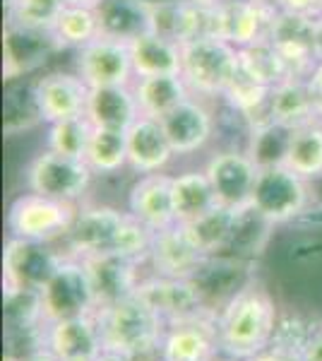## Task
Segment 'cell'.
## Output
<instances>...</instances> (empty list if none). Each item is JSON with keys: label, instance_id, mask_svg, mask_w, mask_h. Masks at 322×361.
<instances>
[{"label": "cell", "instance_id": "6da1fadb", "mask_svg": "<svg viewBox=\"0 0 322 361\" xmlns=\"http://www.w3.org/2000/svg\"><path fill=\"white\" fill-rule=\"evenodd\" d=\"M221 352L245 361L265 352L277 333V306L260 287L238 289L216 316Z\"/></svg>", "mask_w": 322, "mask_h": 361}, {"label": "cell", "instance_id": "7a4b0ae2", "mask_svg": "<svg viewBox=\"0 0 322 361\" xmlns=\"http://www.w3.org/2000/svg\"><path fill=\"white\" fill-rule=\"evenodd\" d=\"M151 236L147 229L130 212H118L113 207H87L78 212L68 231L70 246L78 258L99 253H118L132 260H142L149 255Z\"/></svg>", "mask_w": 322, "mask_h": 361}, {"label": "cell", "instance_id": "3957f363", "mask_svg": "<svg viewBox=\"0 0 322 361\" xmlns=\"http://www.w3.org/2000/svg\"><path fill=\"white\" fill-rule=\"evenodd\" d=\"M97 320L106 349H116V352H123L137 361L147 359L151 354L159 357L166 320L137 294L101 306L97 311Z\"/></svg>", "mask_w": 322, "mask_h": 361}, {"label": "cell", "instance_id": "277c9868", "mask_svg": "<svg viewBox=\"0 0 322 361\" xmlns=\"http://www.w3.org/2000/svg\"><path fill=\"white\" fill-rule=\"evenodd\" d=\"M238 63V49L219 37L180 44V78L200 94H224Z\"/></svg>", "mask_w": 322, "mask_h": 361}, {"label": "cell", "instance_id": "5b68a950", "mask_svg": "<svg viewBox=\"0 0 322 361\" xmlns=\"http://www.w3.org/2000/svg\"><path fill=\"white\" fill-rule=\"evenodd\" d=\"M306 178L286 164L257 169V180L250 207L269 224L289 222L306 207Z\"/></svg>", "mask_w": 322, "mask_h": 361}, {"label": "cell", "instance_id": "8992f818", "mask_svg": "<svg viewBox=\"0 0 322 361\" xmlns=\"http://www.w3.org/2000/svg\"><path fill=\"white\" fill-rule=\"evenodd\" d=\"M75 209L70 202L54 200L39 193L20 195L8 212V229L17 238L51 241L70 231L75 222Z\"/></svg>", "mask_w": 322, "mask_h": 361}, {"label": "cell", "instance_id": "52a82bcc", "mask_svg": "<svg viewBox=\"0 0 322 361\" xmlns=\"http://www.w3.org/2000/svg\"><path fill=\"white\" fill-rule=\"evenodd\" d=\"M49 241L10 236L3 253V287L5 289H41L49 284L63 263Z\"/></svg>", "mask_w": 322, "mask_h": 361}, {"label": "cell", "instance_id": "ba28073f", "mask_svg": "<svg viewBox=\"0 0 322 361\" xmlns=\"http://www.w3.org/2000/svg\"><path fill=\"white\" fill-rule=\"evenodd\" d=\"M46 320H61L73 316L97 313V296L92 289L87 267L80 258H66L56 275L41 289Z\"/></svg>", "mask_w": 322, "mask_h": 361}, {"label": "cell", "instance_id": "9c48e42d", "mask_svg": "<svg viewBox=\"0 0 322 361\" xmlns=\"http://www.w3.org/2000/svg\"><path fill=\"white\" fill-rule=\"evenodd\" d=\"M32 193L73 202L85 193L92 180V169L85 159L58 154L54 149L39 154L27 173Z\"/></svg>", "mask_w": 322, "mask_h": 361}, {"label": "cell", "instance_id": "30bf717a", "mask_svg": "<svg viewBox=\"0 0 322 361\" xmlns=\"http://www.w3.org/2000/svg\"><path fill=\"white\" fill-rule=\"evenodd\" d=\"M219 313L207 311L202 316L185 318L178 323L166 325L159 359L161 361H216L221 357L219 342Z\"/></svg>", "mask_w": 322, "mask_h": 361}, {"label": "cell", "instance_id": "8fae6325", "mask_svg": "<svg viewBox=\"0 0 322 361\" xmlns=\"http://www.w3.org/2000/svg\"><path fill=\"white\" fill-rule=\"evenodd\" d=\"M135 294L142 301H147V304L166 320V325L212 311V308H207L202 287L192 277L154 275L147 279H140L137 292Z\"/></svg>", "mask_w": 322, "mask_h": 361}, {"label": "cell", "instance_id": "7c38bea8", "mask_svg": "<svg viewBox=\"0 0 322 361\" xmlns=\"http://www.w3.org/2000/svg\"><path fill=\"white\" fill-rule=\"evenodd\" d=\"M277 17L279 8L274 5V0H233V3H221L219 37L224 42L233 44L236 49L267 42Z\"/></svg>", "mask_w": 322, "mask_h": 361}, {"label": "cell", "instance_id": "4fadbf2b", "mask_svg": "<svg viewBox=\"0 0 322 361\" xmlns=\"http://www.w3.org/2000/svg\"><path fill=\"white\" fill-rule=\"evenodd\" d=\"M44 347L61 361H97L99 354L106 349L97 313L51 320L46 325Z\"/></svg>", "mask_w": 322, "mask_h": 361}, {"label": "cell", "instance_id": "5bb4252c", "mask_svg": "<svg viewBox=\"0 0 322 361\" xmlns=\"http://www.w3.org/2000/svg\"><path fill=\"white\" fill-rule=\"evenodd\" d=\"M80 78L89 87H118L130 85L132 58L128 44L116 39L97 37L80 49L78 56Z\"/></svg>", "mask_w": 322, "mask_h": 361}, {"label": "cell", "instance_id": "9a60e30c", "mask_svg": "<svg viewBox=\"0 0 322 361\" xmlns=\"http://www.w3.org/2000/svg\"><path fill=\"white\" fill-rule=\"evenodd\" d=\"M207 178L212 183L219 205L231 209H248L257 180V164L250 159V154H216L207 164Z\"/></svg>", "mask_w": 322, "mask_h": 361}, {"label": "cell", "instance_id": "2e32d148", "mask_svg": "<svg viewBox=\"0 0 322 361\" xmlns=\"http://www.w3.org/2000/svg\"><path fill=\"white\" fill-rule=\"evenodd\" d=\"M147 258L154 265L156 275L163 277H195L212 255H204L192 241L183 224H173L168 229L154 231Z\"/></svg>", "mask_w": 322, "mask_h": 361}, {"label": "cell", "instance_id": "e0dca14e", "mask_svg": "<svg viewBox=\"0 0 322 361\" xmlns=\"http://www.w3.org/2000/svg\"><path fill=\"white\" fill-rule=\"evenodd\" d=\"M87 267L92 289L97 296V306H109L123 301L137 292V260L118 253H99L80 258ZM97 308V311H99Z\"/></svg>", "mask_w": 322, "mask_h": 361}, {"label": "cell", "instance_id": "ac0fdd59", "mask_svg": "<svg viewBox=\"0 0 322 361\" xmlns=\"http://www.w3.org/2000/svg\"><path fill=\"white\" fill-rule=\"evenodd\" d=\"M269 42L282 54L289 66L291 78L308 80L313 68L318 66L315 54V37H313V20L298 17L289 13H279L277 22L269 34Z\"/></svg>", "mask_w": 322, "mask_h": 361}, {"label": "cell", "instance_id": "d6986e66", "mask_svg": "<svg viewBox=\"0 0 322 361\" xmlns=\"http://www.w3.org/2000/svg\"><path fill=\"white\" fill-rule=\"evenodd\" d=\"M34 97H37L41 121L56 123L63 118L85 116L89 85L75 75L54 73L34 82Z\"/></svg>", "mask_w": 322, "mask_h": 361}, {"label": "cell", "instance_id": "ffe728a7", "mask_svg": "<svg viewBox=\"0 0 322 361\" xmlns=\"http://www.w3.org/2000/svg\"><path fill=\"white\" fill-rule=\"evenodd\" d=\"M171 188H173L171 176H163V173H147V176H142L132 185L130 197H128L130 214L137 217L151 231H161L178 224L175 222Z\"/></svg>", "mask_w": 322, "mask_h": 361}, {"label": "cell", "instance_id": "44dd1931", "mask_svg": "<svg viewBox=\"0 0 322 361\" xmlns=\"http://www.w3.org/2000/svg\"><path fill=\"white\" fill-rule=\"evenodd\" d=\"M128 135V164L140 173H156L175 154L159 118L140 116L125 130Z\"/></svg>", "mask_w": 322, "mask_h": 361}, {"label": "cell", "instance_id": "7402d4cb", "mask_svg": "<svg viewBox=\"0 0 322 361\" xmlns=\"http://www.w3.org/2000/svg\"><path fill=\"white\" fill-rule=\"evenodd\" d=\"M85 116L94 128L128 130L142 114H140L135 92L128 85H118V87H89Z\"/></svg>", "mask_w": 322, "mask_h": 361}, {"label": "cell", "instance_id": "603a6c76", "mask_svg": "<svg viewBox=\"0 0 322 361\" xmlns=\"http://www.w3.org/2000/svg\"><path fill=\"white\" fill-rule=\"evenodd\" d=\"M159 123L175 154L195 152L212 135V118H209L207 109L197 102H190V99H185L173 111L161 116Z\"/></svg>", "mask_w": 322, "mask_h": 361}, {"label": "cell", "instance_id": "cb8c5ba5", "mask_svg": "<svg viewBox=\"0 0 322 361\" xmlns=\"http://www.w3.org/2000/svg\"><path fill=\"white\" fill-rule=\"evenodd\" d=\"M318 111V99H315L313 90H310L308 80L296 78L274 85L265 106L267 121H274V123H282L289 128L310 123Z\"/></svg>", "mask_w": 322, "mask_h": 361}, {"label": "cell", "instance_id": "d4e9b609", "mask_svg": "<svg viewBox=\"0 0 322 361\" xmlns=\"http://www.w3.org/2000/svg\"><path fill=\"white\" fill-rule=\"evenodd\" d=\"M99 37L130 44L132 39L151 32V10L137 0H99Z\"/></svg>", "mask_w": 322, "mask_h": 361}, {"label": "cell", "instance_id": "484cf974", "mask_svg": "<svg viewBox=\"0 0 322 361\" xmlns=\"http://www.w3.org/2000/svg\"><path fill=\"white\" fill-rule=\"evenodd\" d=\"M54 46L58 44L51 32H34V29L8 25V32H5V78L15 80L27 70L41 66Z\"/></svg>", "mask_w": 322, "mask_h": 361}, {"label": "cell", "instance_id": "4316f807", "mask_svg": "<svg viewBox=\"0 0 322 361\" xmlns=\"http://www.w3.org/2000/svg\"><path fill=\"white\" fill-rule=\"evenodd\" d=\"M132 58V70L137 78L151 75H180V46L147 32L128 44Z\"/></svg>", "mask_w": 322, "mask_h": 361}, {"label": "cell", "instance_id": "83f0119b", "mask_svg": "<svg viewBox=\"0 0 322 361\" xmlns=\"http://www.w3.org/2000/svg\"><path fill=\"white\" fill-rule=\"evenodd\" d=\"M137 99L140 114L149 118H161L168 111H173L178 104L188 99V85L180 75H151L140 78L132 87Z\"/></svg>", "mask_w": 322, "mask_h": 361}, {"label": "cell", "instance_id": "f1b7e54d", "mask_svg": "<svg viewBox=\"0 0 322 361\" xmlns=\"http://www.w3.org/2000/svg\"><path fill=\"white\" fill-rule=\"evenodd\" d=\"M173 209H175V222L188 224L192 219L202 217L204 212H209L216 207V195L214 188L207 178V171H190L183 176L173 178Z\"/></svg>", "mask_w": 322, "mask_h": 361}, {"label": "cell", "instance_id": "f546056e", "mask_svg": "<svg viewBox=\"0 0 322 361\" xmlns=\"http://www.w3.org/2000/svg\"><path fill=\"white\" fill-rule=\"evenodd\" d=\"M238 212H241V209L216 205L209 209V212H204L202 217L192 219V222L183 226L204 255H214V253H219V250L228 248V243H231L233 231H236V222H238Z\"/></svg>", "mask_w": 322, "mask_h": 361}, {"label": "cell", "instance_id": "4dcf8cb0", "mask_svg": "<svg viewBox=\"0 0 322 361\" xmlns=\"http://www.w3.org/2000/svg\"><path fill=\"white\" fill-rule=\"evenodd\" d=\"M289 169H294L298 176L315 178L322 173V126L310 121L306 126H298L291 133L286 161Z\"/></svg>", "mask_w": 322, "mask_h": 361}, {"label": "cell", "instance_id": "1f68e13d", "mask_svg": "<svg viewBox=\"0 0 322 361\" xmlns=\"http://www.w3.org/2000/svg\"><path fill=\"white\" fill-rule=\"evenodd\" d=\"M85 161L92 171L113 173L120 166L128 164V135L125 130H113V128H94L89 137Z\"/></svg>", "mask_w": 322, "mask_h": 361}, {"label": "cell", "instance_id": "d6a6232c", "mask_svg": "<svg viewBox=\"0 0 322 361\" xmlns=\"http://www.w3.org/2000/svg\"><path fill=\"white\" fill-rule=\"evenodd\" d=\"M58 46H75L82 49L99 37V20L94 8L85 5H66V10L58 17L56 27L51 29Z\"/></svg>", "mask_w": 322, "mask_h": 361}, {"label": "cell", "instance_id": "836d02e7", "mask_svg": "<svg viewBox=\"0 0 322 361\" xmlns=\"http://www.w3.org/2000/svg\"><path fill=\"white\" fill-rule=\"evenodd\" d=\"M238 58H241V66L267 87H274L284 82V80H294L282 54L274 49V44L269 39L253 46H245V49H238Z\"/></svg>", "mask_w": 322, "mask_h": 361}, {"label": "cell", "instance_id": "e575fe53", "mask_svg": "<svg viewBox=\"0 0 322 361\" xmlns=\"http://www.w3.org/2000/svg\"><path fill=\"white\" fill-rule=\"evenodd\" d=\"M291 133H294V128L274 123V121H265V123L255 128L253 145H250V159L255 161L257 169L284 164Z\"/></svg>", "mask_w": 322, "mask_h": 361}, {"label": "cell", "instance_id": "d590c367", "mask_svg": "<svg viewBox=\"0 0 322 361\" xmlns=\"http://www.w3.org/2000/svg\"><path fill=\"white\" fill-rule=\"evenodd\" d=\"M269 92H272V87L260 82L255 75H250L248 70L238 63L236 73H233V78L228 80V85L224 90V97L236 111H241L245 116H253L257 111H265Z\"/></svg>", "mask_w": 322, "mask_h": 361}, {"label": "cell", "instance_id": "8d00e7d4", "mask_svg": "<svg viewBox=\"0 0 322 361\" xmlns=\"http://www.w3.org/2000/svg\"><path fill=\"white\" fill-rule=\"evenodd\" d=\"M66 5V0H8V20L34 32H51Z\"/></svg>", "mask_w": 322, "mask_h": 361}, {"label": "cell", "instance_id": "74e56055", "mask_svg": "<svg viewBox=\"0 0 322 361\" xmlns=\"http://www.w3.org/2000/svg\"><path fill=\"white\" fill-rule=\"evenodd\" d=\"M49 126V149L66 157H75V159H85L92 130H94V126L87 121V116L63 118Z\"/></svg>", "mask_w": 322, "mask_h": 361}, {"label": "cell", "instance_id": "f35d334b", "mask_svg": "<svg viewBox=\"0 0 322 361\" xmlns=\"http://www.w3.org/2000/svg\"><path fill=\"white\" fill-rule=\"evenodd\" d=\"M315 328H310L308 323L298 318H286V320H279L277 325V333L272 337V345L277 352H282L284 357H289L291 361H301V354L306 349L308 340L313 337Z\"/></svg>", "mask_w": 322, "mask_h": 361}, {"label": "cell", "instance_id": "ab89813d", "mask_svg": "<svg viewBox=\"0 0 322 361\" xmlns=\"http://www.w3.org/2000/svg\"><path fill=\"white\" fill-rule=\"evenodd\" d=\"M279 13H289L308 20H318L322 15V0H274Z\"/></svg>", "mask_w": 322, "mask_h": 361}, {"label": "cell", "instance_id": "60d3db41", "mask_svg": "<svg viewBox=\"0 0 322 361\" xmlns=\"http://www.w3.org/2000/svg\"><path fill=\"white\" fill-rule=\"evenodd\" d=\"M301 361H322V328H315L313 337L301 354Z\"/></svg>", "mask_w": 322, "mask_h": 361}, {"label": "cell", "instance_id": "b9f144b4", "mask_svg": "<svg viewBox=\"0 0 322 361\" xmlns=\"http://www.w3.org/2000/svg\"><path fill=\"white\" fill-rule=\"evenodd\" d=\"M308 85H310V90H313L315 99H318V106L322 111V61H318V66L313 68V73H310V78H308Z\"/></svg>", "mask_w": 322, "mask_h": 361}, {"label": "cell", "instance_id": "7bdbcfd3", "mask_svg": "<svg viewBox=\"0 0 322 361\" xmlns=\"http://www.w3.org/2000/svg\"><path fill=\"white\" fill-rule=\"evenodd\" d=\"M8 361H61V359H58L54 352H49V349H37V352H32V354H25V357H20V359H8Z\"/></svg>", "mask_w": 322, "mask_h": 361}, {"label": "cell", "instance_id": "ee69618b", "mask_svg": "<svg viewBox=\"0 0 322 361\" xmlns=\"http://www.w3.org/2000/svg\"><path fill=\"white\" fill-rule=\"evenodd\" d=\"M245 361H291V359L284 357L282 352H277L274 347H267L265 352L255 354V357H250V359H245Z\"/></svg>", "mask_w": 322, "mask_h": 361}, {"label": "cell", "instance_id": "f6af8a7d", "mask_svg": "<svg viewBox=\"0 0 322 361\" xmlns=\"http://www.w3.org/2000/svg\"><path fill=\"white\" fill-rule=\"evenodd\" d=\"M97 361H137V359L128 357V354H123V352H116V349H104L97 357Z\"/></svg>", "mask_w": 322, "mask_h": 361}, {"label": "cell", "instance_id": "bcb514c9", "mask_svg": "<svg viewBox=\"0 0 322 361\" xmlns=\"http://www.w3.org/2000/svg\"><path fill=\"white\" fill-rule=\"evenodd\" d=\"M313 37H315V54H318V61H322V15L318 20H313Z\"/></svg>", "mask_w": 322, "mask_h": 361}, {"label": "cell", "instance_id": "7dc6e473", "mask_svg": "<svg viewBox=\"0 0 322 361\" xmlns=\"http://www.w3.org/2000/svg\"><path fill=\"white\" fill-rule=\"evenodd\" d=\"M137 3H142L144 8H149V10H156V8H163V5L180 3V0H137Z\"/></svg>", "mask_w": 322, "mask_h": 361}, {"label": "cell", "instance_id": "c3c4849f", "mask_svg": "<svg viewBox=\"0 0 322 361\" xmlns=\"http://www.w3.org/2000/svg\"><path fill=\"white\" fill-rule=\"evenodd\" d=\"M68 5H85V8H97L99 0H66Z\"/></svg>", "mask_w": 322, "mask_h": 361}, {"label": "cell", "instance_id": "681fc988", "mask_svg": "<svg viewBox=\"0 0 322 361\" xmlns=\"http://www.w3.org/2000/svg\"><path fill=\"white\" fill-rule=\"evenodd\" d=\"M216 361H238V359H231V357H226V359H216Z\"/></svg>", "mask_w": 322, "mask_h": 361}, {"label": "cell", "instance_id": "f907efd6", "mask_svg": "<svg viewBox=\"0 0 322 361\" xmlns=\"http://www.w3.org/2000/svg\"><path fill=\"white\" fill-rule=\"evenodd\" d=\"M221 3H233V0H221Z\"/></svg>", "mask_w": 322, "mask_h": 361}, {"label": "cell", "instance_id": "816d5d0a", "mask_svg": "<svg viewBox=\"0 0 322 361\" xmlns=\"http://www.w3.org/2000/svg\"><path fill=\"white\" fill-rule=\"evenodd\" d=\"M159 361H161V359H159Z\"/></svg>", "mask_w": 322, "mask_h": 361}]
</instances>
